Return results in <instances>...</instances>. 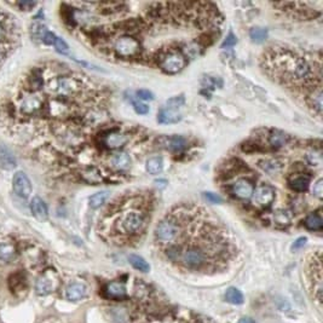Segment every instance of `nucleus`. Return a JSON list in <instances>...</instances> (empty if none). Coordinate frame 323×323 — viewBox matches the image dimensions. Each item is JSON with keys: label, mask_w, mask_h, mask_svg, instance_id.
<instances>
[{"label": "nucleus", "mask_w": 323, "mask_h": 323, "mask_svg": "<svg viewBox=\"0 0 323 323\" xmlns=\"http://www.w3.org/2000/svg\"><path fill=\"white\" fill-rule=\"evenodd\" d=\"M12 188L13 191H15L19 197H22V199H28L33 190L32 182H30L29 178L27 177V174L22 171L16 172V173L13 174Z\"/></svg>", "instance_id": "obj_6"}, {"label": "nucleus", "mask_w": 323, "mask_h": 323, "mask_svg": "<svg viewBox=\"0 0 323 323\" xmlns=\"http://www.w3.org/2000/svg\"><path fill=\"white\" fill-rule=\"evenodd\" d=\"M137 97L138 99H142V101H153L154 99V94L149 90H138Z\"/></svg>", "instance_id": "obj_40"}, {"label": "nucleus", "mask_w": 323, "mask_h": 323, "mask_svg": "<svg viewBox=\"0 0 323 323\" xmlns=\"http://www.w3.org/2000/svg\"><path fill=\"white\" fill-rule=\"evenodd\" d=\"M203 196H205V199L207 200V201H210L211 203H221L222 202V197L219 196V195L214 194V193H205L203 194Z\"/></svg>", "instance_id": "obj_41"}, {"label": "nucleus", "mask_w": 323, "mask_h": 323, "mask_svg": "<svg viewBox=\"0 0 323 323\" xmlns=\"http://www.w3.org/2000/svg\"><path fill=\"white\" fill-rule=\"evenodd\" d=\"M147 171L149 172L150 174H159L161 173L163 168V160L161 157H154L150 158L148 161H147L146 165Z\"/></svg>", "instance_id": "obj_24"}, {"label": "nucleus", "mask_w": 323, "mask_h": 323, "mask_svg": "<svg viewBox=\"0 0 323 323\" xmlns=\"http://www.w3.org/2000/svg\"><path fill=\"white\" fill-rule=\"evenodd\" d=\"M159 66L167 74H175L182 71L186 65L185 56L182 51L168 49L159 55Z\"/></svg>", "instance_id": "obj_1"}, {"label": "nucleus", "mask_w": 323, "mask_h": 323, "mask_svg": "<svg viewBox=\"0 0 323 323\" xmlns=\"http://www.w3.org/2000/svg\"><path fill=\"white\" fill-rule=\"evenodd\" d=\"M184 103H185V99L183 96L172 97L171 99H168V101H167V109L175 110V109H178L179 107H182Z\"/></svg>", "instance_id": "obj_34"}, {"label": "nucleus", "mask_w": 323, "mask_h": 323, "mask_svg": "<svg viewBox=\"0 0 323 323\" xmlns=\"http://www.w3.org/2000/svg\"><path fill=\"white\" fill-rule=\"evenodd\" d=\"M231 191H233L234 196L238 197V199L248 200L252 197L254 188H253V184L248 179L241 178V179L236 180V182L231 185Z\"/></svg>", "instance_id": "obj_8"}, {"label": "nucleus", "mask_w": 323, "mask_h": 323, "mask_svg": "<svg viewBox=\"0 0 323 323\" xmlns=\"http://www.w3.org/2000/svg\"><path fill=\"white\" fill-rule=\"evenodd\" d=\"M225 299H227V302H229L230 304L235 305H240L243 303V296H242V293L239 289L234 288V287H231V288L225 292Z\"/></svg>", "instance_id": "obj_27"}, {"label": "nucleus", "mask_w": 323, "mask_h": 323, "mask_svg": "<svg viewBox=\"0 0 323 323\" xmlns=\"http://www.w3.org/2000/svg\"><path fill=\"white\" fill-rule=\"evenodd\" d=\"M127 142H129L127 136L121 132H116V131H111V132L107 133L104 136V138H103V144L109 149L122 148Z\"/></svg>", "instance_id": "obj_11"}, {"label": "nucleus", "mask_w": 323, "mask_h": 323, "mask_svg": "<svg viewBox=\"0 0 323 323\" xmlns=\"http://www.w3.org/2000/svg\"><path fill=\"white\" fill-rule=\"evenodd\" d=\"M55 39H56V35L54 34V33H51V32H49V30H47L46 34L44 35L43 40H41V41H43L44 44H46V45H54Z\"/></svg>", "instance_id": "obj_43"}, {"label": "nucleus", "mask_w": 323, "mask_h": 323, "mask_svg": "<svg viewBox=\"0 0 323 323\" xmlns=\"http://www.w3.org/2000/svg\"><path fill=\"white\" fill-rule=\"evenodd\" d=\"M30 211H32L33 216H34L38 221L44 222L46 221L47 217H49V210H47L46 203L39 196L33 197L32 201H30Z\"/></svg>", "instance_id": "obj_13"}, {"label": "nucleus", "mask_w": 323, "mask_h": 323, "mask_svg": "<svg viewBox=\"0 0 323 323\" xmlns=\"http://www.w3.org/2000/svg\"><path fill=\"white\" fill-rule=\"evenodd\" d=\"M305 243H306V238L298 239V240L296 242H294L293 249H300V248H303V247L305 246Z\"/></svg>", "instance_id": "obj_44"}, {"label": "nucleus", "mask_w": 323, "mask_h": 323, "mask_svg": "<svg viewBox=\"0 0 323 323\" xmlns=\"http://www.w3.org/2000/svg\"><path fill=\"white\" fill-rule=\"evenodd\" d=\"M274 219H275V222H276V224H278V225H288L289 223H291L292 216L289 214L288 211L280 210L275 213Z\"/></svg>", "instance_id": "obj_33"}, {"label": "nucleus", "mask_w": 323, "mask_h": 323, "mask_svg": "<svg viewBox=\"0 0 323 323\" xmlns=\"http://www.w3.org/2000/svg\"><path fill=\"white\" fill-rule=\"evenodd\" d=\"M19 7H22V10L27 11V10H30L33 6H35V2H28V1H22L18 4Z\"/></svg>", "instance_id": "obj_45"}, {"label": "nucleus", "mask_w": 323, "mask_h": 323, "mask_svg": "<svg viewBox=\"0 0 323 323\" xmlns=\"http://www.w3.org/2000/svg\"><path fill=\"white\" fill-rule=\"evenodd\" d=\"M146 221L147 217L146 214L138 210H130L126 211L121 216L120 222H119V225H120V230L124 234H127V235H137V234L142 233L146 227Z\"/></svg>", "instance_id": "obj_2"}, {"label": "nucleus", "mask_w": 323, "mask_h": 323, "mask_svg": "<svg viewBox=\"0 0 323 323\" xmlns=\"http://www.w3.org/2000/svg\"><path fill=\"white\" fill-rule=\"evenodd\" d=\"M180 120H182V115L177 110L163 108L158 114V121L160 124H177Z\"/></svg>", "instance_id": "obj_17"}, {"label": "nucleus", "mask_w": 323, "mask_h": 323, "mask_svg": "<svg viewBox=\"0 0 323 323\" xmlns=\"http://www.w3.org/2000/svg\"><path fill=\"white\" fill-rule=\"evenodd\" d=\"M305 227L308 228L309 230H314V231L321 230L322 227H323L322 218L319 216V214H316V213L310 214V216L306 217Z\"/></svg>", "instance_id": "obj_26"}, {"label": "nucleus", "mask_w": 323, "mask_h": 323, "mask_svg": "<svg viewBox=\"0 0 323 323\" xmlns=\"http://www.w3.org/2000/svg\"><path fill=\"white\" fill-rule=\"evenodd\" d=\"M2 17H4V15H2V12H1V10H0V21H1Z\"/></svg>", "instance_id": "obj_49"}, {"label": "nucleus", "mask_w": 323, "mask_h": 323, "mask_svg": "<svg viewBox=\"0 0 323 323\" xmlns=\"http://www.w3.org/2000/svg\"><path fill=\"white\" fill-rule=\"evenodd\" d=\"M236 43H238V39H236V37L233 34V33H229V35H228L227 39L224 40V43H223L222 47L223 49H225V47H231L235 45Z\"/></svg>", "instance_id": "obj_42"}, {"label": "nucleus", "mask_w": 323, "mask_h": 323, "mask_svg": "<svg viewBox=\"0 0 323 323\" xmlns=\"http://www.w3.org/2000/svg\"><path fill=\"white\" fill-rule=\"evenodd\" d=\"M46 32V27L44 26L43 23H40V22H34V23L32 24V27H30V35H32V38L34 39V40H43Z\"/></svg>", "instance_id": "obj_29"}, {"label": "nucleus", "mask_w": 323, "mask_h": 323, "mask_svg": "<svg viewBox=\"0 0 323 323\" xmlns=\"http://www.w3.org/2000/svg\"><path fill=\"white\" fill-rule=\"evenodd\" d=\"M163 146L165 148L173 150V152H179V150L184 149L186 146V141L180 136H172V137L163 138Z\"/></svg>", "instance_id": "obj_19"}, {"label": "nucleus", "mask_w": 323, "mask_h": 323, "mask_svg": "<svg viewBox=\"0 0 323 323\" xmlns=\"http://www.w3.org/2000/svg\"><path fill=\"white\" fill-rule=\"evenodd\" d=\"M114 167H116L118 169H127L131 165V158L126 153H118L111 159Z\"/></svg>", "instance_id": "obj_23"}, {"label": "nucleus", "mask_w": 323, "mask_h": 323, "mask_svg": "<svg viewBox=\"0 0 323 323\" xmlns=\"http://www.w3.org/2000/svg\"><path fill=\"white\" fill-rule=\"evenodd\" d=\"M9 288L13 294L22 293L27 288V277L23 272H13L9 277Z\"/></svg>", "instance_id": "obj_15"}, {"label": "nucleus", "mask_w": 323, "mask_h": 323, "mask_svg": "<svg viewBox=\"0 0 323 323\" xmlns=\"http://www.w3.org/2000/svg\"><path fill=\"white\" fill-rule=\"evenodd\" d=\"M309 97H310V98H309V104H310V107H313L314 109L317 111V113L321 114V110H322V91H321V88H317L316 91H313Z\"/></svg>", "instance_id": "obj_28"}, {"label": "nucleus", "mask_w": 323, "mask_h": 323, "mask_svg": "<svg viewBox=\"0 0 323 323\" xmlns=\"http://www.w3.org/2000/svg\"><path fill=\"white\" fill-rule=\"evenodd\" d=\"M60 287V277L55 270H45L35 281V293L38 296H49Z\"/></svg>", "instance_id": "obj_4"}, {"label": "nucleus", "mask_w": 323, "mask_h": 323, "mask_svg": "<svg viewBox=\"0 0 323 323\" xmlns=\"http://www.w3.org/2000/svg\"><path fill=\"white\" fill-rule=\"evenodd\" d=\"M17 166L15 155L5 146H0V168L5 171H11Z\"/></svg>", "instance_id": "obj_14"}, {"label": "nucleus", "mask_w": 323, "mask_h": 323, "mask_svg": "<svg viewBox=\"0 0 323 323\" xmlns=\"http://www.w3.org/2000/svg\"><path fill=\"white\" fill-rule=\"evenodd\" d=\"M114 51L121 58H133L141 51V44L132 35H121L114 41Z\"/></svg>", "instance_id": "obj_3"}, {"label": "nucleus", "mask_w": 323, "mask_h": 323, "mask_svg": "<svg viewBox=\"0 0 323 323\" xmlns=\"http://www.w3.org/2000/svg\"><path fill=\"white\" fill-rule=\"evenodd\" d=\"M179 234V225L174 219L167 218L160 222L155 229V238L162 243H172Z\"/></svg>", "instance_id": "obj_5"}, {"label": "nucleus", "mask_w": 323, "mask_h": 323, "mask_svg": "<svg viewBox=\"0 0 323 323\" xmlns=\"http://www.w3.org/2000/svg\"><path fill=\"white\" fill-rule=\"evenodd\" d=\"M5 54H6V49H5L4 45H1V44H0V58L4 57Z\"/></svg>", "instance_id": "obj_47"}, {"label": "nucleus", "mask_w": 323, "mask_h": 323, "mask_svg": "<svg viewBox=\"0 0 323 323\" xmlns=\"http://www.w3.org/2000/svg\"><path fill=\"white\" fill-rule=\"evenodd\" d=\"M132 104H133V108H135L136 113L137 114H142V115H144V114L149 113V107L147 104H144V103L138 102V101H132Z\"/></svg>", "instance_id": "obj_37"}, {"label": "nucleus", "mask_w": 323, "mask_h": 323, "mask_svg": "<svg viewBox=\"0 0 323 323\" xmlns=\"http://www.w3.org/2000/svg\"><path fill=\"white\" fill-rule=\"evenodd\" d=\"M16 247L12 243H0V265H5L16 257Z\"/></svg>", "instance_id": "obj_18"}, {"label": "nucleus", "mask_w": 323, "mask_h": 323, "mask_svg": "<svg viewBox=\"0 0 323 323\" xmlns=\"http://www.w3.org/2000/svg\"><path fill=\"white\" fill-rule=\"evenodd\" d=\"M291 188L293 189L294 191H298V193H304L305 190H308L309 184H310V178L308 175H298V177L293 178L291 180Z\"/></svg>", "instance_id": "obj_22"}, {"label": "nucleus", "mask_w": 323, "mask_h": 323, "mask_svg": "<svg viewBox=\"0 0 323 323\" xmlns=\"http://www.w3.org/2000/svg\"><path fill=\"white\" fill-rule=\"evenodd\" d=\"M249 37L254 43H263L266 38H268V30L265 28L255 27L252 28L249 32Z\"/></svg>", "instance_id": "obj_30"}, {"label": "nucleus", "mask_w": 323, "mask_h": 323, "mask_svg": "<svg viewBox=\"0 0 323 323\" xmlns=\"http://www.w3.org/2000/svg\"><path fill=\"white\" fill-rule=\"evenodd\" d=\"M129 261L133 268L139 270V271L142 272H148L150 270V265L148 264V261H147L144 258L139 257L137 254H131L129 257Z\"/></svg>", "instance_id": "obj_25"}, {"label": "nucleus", "mask_w": 323, "mask_h": 323, "mask_svg": "<svg viewBox=\"0 0 323 323\" xmlns=\"http://www.w3.org/2000/svg\"><path fill=\"white\" fill-rule=\"evenodd\" d=\"M29 81H30V85H32V87L35 88V90L40 88L44 83V80L43 78H41V75H38V74L33 75V77L29 79Z\"/></svg>", "instance_id": "obj_39"}, {"label": "nucleus", "mask_w": 323, "mask_h": 323, "mask_svg": "<svg viewBox=\"0 0 323 323\" xmlns=\"http://www.w3.org/2000/svg\"><path fill=\"white\" fill-rule=\"evenodd\" d=\"M54 46L56 47V50H57L60 54H63V55H67L69 52V46L68 44L66 43L65 40H63L62 38H58L56 37L55 39V43H54Z\"/></svg>", "instance_id": "obj_35"}, {"label": "nucleus", "mask_w": 323, "mask_h": 323, "mask_svg": "<svg viewBox=\"0 0 323 323\" xmlns=\"http://www.w3.org/2000/svg\"><path fill=\"white\" fill-rule=\"evenodd\" d=\"M109 197V193L108 191H101V193H97L92 195L90 197V206L92 208H98L107 201V199Z\"/></svg>", "instance_id": "obj_31"}, {"label": "nucleus", "mask_w": 323, "mask_h": 323, "mask_svg": "<svg viewBox=\"0 0 323 323\" xmlns=\"http://www.w3.org/2000/svg\"><path fill=\"white\" fill-rule=\"evenodd\" d=\"M203 49V45L201 43H197V41H190V43H186L182 49V54L189 58H196L201 55Z\"/></svg>", "instance_id": "obj_20"}, {"label": "nucleus", "mask_w": 323, "mask_h": 323, "mask_svg": "<svg viewBox=\"0 0 323 323\" xmlns=\"http://www.w3.org/2000/svg\"><path fill=\"white\" fill-rule=\"evenodd\" d=\"M79 88V82L73 78H60L56 81V92L62 97H68L73 94Z\"/></svg>", "instance_id": "obj_9"}, {"label": "nucleus", "mask_w": 323, "mask_h": 323, "mask_svg": "<svg viewBox=\"0 0 323 323\" xmlns=\"http://www.w3.org/2000/svg\"><path fill=\"white\" fill-rule=\"evenodd\" d=\"M252 199L259 207H269L275 200V189L271 185H260L253 191Z\"/></svg>", "instance_id": "obj_7"}, {"label": "nucleus", "mask_w": 323, "mask_h": 323, "mask_svg": "<svg viewBox=\"0 0 323 323\" xmlns=\"http://www.w3.org/2000/svg\"><path fill=\"white\" fill-rule=\"evenodd\" d=\"M105 294L111 299H124L126 298V287L124 283L113 281L105 286Z\"/></svg>", "instance_id": "obj_16"}, {"label": "nucleus", "mask_w": 323, "mask_h": 323, "mask_svg": "<svg viewBox=\"0 0 323 323\" xmlns=\"http://www.w3.org/2000/svg\"><path fill=\"white\" fill-rule=\"evenodd\" d=\"M83 177L90 183H99L102 180L101 174H98V172H96L94 169H88V171H86Z\"/></svg>", "instance_id": "obj_36"}, {"label": "nucleus", "mask_w": 323, "mask_h": 323, "mask_svg": "<svg viewBox=\"0 0 323 323\" xmlns=\"http://www.w3.org/2000/svg\"><path fill=\"white\" fill-rule=\"evenodd\" d=\"M87 289L83 283L80 282H73L69 286H67L66 288V298L69 302H79L85 298Z\"/></svg>", "instance_id": "obj_12"}, {"label": "nucleus", "mask_w": 323, "mask_h": 323, "mask_svg": "<svg viewBox=\"0 0 323 323\" xmlns=\"http://www.w3.org/2000/svg\"><path fill=\"white\" fill-rule=\"evenodd\" d=\"M289 136H287L286 133L281 132V131H274L269 135V144L272 148H281L288 142Z\"/></svg>", "instance_id": "obj_21"}, {"label": "nucleus", "mask_w": 323, "mask_h": 323, "mask_svg": "<svg viewBox=\"0 0 323 323\" xmlns=\"http://www.w3.org/2000/svg\"><path fill=\"white\" fill-rule=\"evenodd\" d=\"M313 194H314V196L317 197V199H322V195H323V180L322 179H319L314 184Z\"/></svg>", "instance_id": "obj_38"}, {"label": "nucleus", "mask_w": 323, "mask_h": 323, "mask_svg": "<svg viewBox=\"0 0 323 323\" xmlns=\"http://www.w3.org/2000/svg\"><path fill=\"white\" fill-rule=\"evenodd\" d=\"M260 167L269 174H275L277 173L278 171L281 169V165L280 162L276 160H265L261 161L260 162Z\"/></svg>", "instance_id": "obj_32"}, {"label": "nucleus", "mask_w": 323, "mask_h": 323, "mask_svg": "<svg viewBox=\"0 0 323 323\" xmlns=\"http://www.w3.org/2000/svg\"><path fill=\"white\" fill-rule=\"evenodd\" d=\"M4 38H5V30L4 28L0 26V41H1Z\"/></svg>", "instance_id": "obj_48"}, {"label": "nucleus", "mask_w": 323, "mask_h": 323, "mask_svg": "<svg viewBox=\"0 0 323 323\" xmlns=\"http://www.w3.org/2000/svg\"><path fill=\"white\" fill-rule=\"evenodd\" d=\"M238 323H255V321L254 320L250 319V317H242V319H240V321H239Z\"/></svg>", "instance_id": "obj_46"}, {"label": "nucleus", "mask_w": 323, "mask_h": 323, "mask_svg": "<svg viewBox=\"0 0 323 323\" xmlns=\"http://www.w3.org/2000/svg\"><path fill=\"white\" fill-rule=\"evenodd\" d=\"M21 110L26 114H34L43 107V99L35 93L27 94L21 101Z\"/></svg>", "instance_id": "obj_10"}]
</instances>
